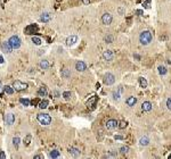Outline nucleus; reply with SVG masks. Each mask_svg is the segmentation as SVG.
I'll return each mask as SVG.
<instances>
[{
  "label": "nucleus",
  "instance_id": "nucleus-1",
  "mask_svg": "<svg viewBox=\"0 0 171 159\" xmlns=\"http://www.w3.org/2000/svg\"><path fill=\"white\" fill-rule=\"evenodd\" d=\"M153 40V34L150 31H144L140 33L139 35V41L143 45H147L148 43H151Z\"/></svg>",
  "mask_w": 171,
  "mask_h": 159
},
{
  "label": "nucleus",
  "instance_id": "nucleus-2",
  "mask_svg": "<svg viewBox=\"0 0 171 159\" xmlns=\"http://www.w3.org/2000/svg\"><path fill=\"white\" fill-rule=\"evenodd\" d=\"M37 119H38V122H39L40 124H42V125H49V124L51 123V117H50V115H48V114L40 113V114H38V116H37Z\"/></svg>",
  "mask_w": 171,
  "mask_h": 159
},
{
  "label": "nucleus",
  "instance_id": "nucleus-3",
  "mask_svg": "<svg viewBox=\"0 0 171 159\" xmlns=\"http://www.w3.org/2000/svg\"><path fill=\"white\" fill-rule=\"evenodd\" d=\"M8 41H9L10 45L13 47V49H18V48L21 47V43H22L20 37H17V35H13V37H10Z\"/></svg>",
  "mask_w": 171,
  "mask_h": 159
},
{
  "label": "nucleus",
  "instance_id": "nucleus-4",
  "mask_svg": "<svg viewBox=\"0 0 171 159\" xmlns=\"http://www.w3.org/2000/svg\"><path fill=\"white\" fill-rule=\"evenodd\" d=\"M115 82V76L111 74V73H107L105 76H104V84L105 85H112Z\"/></svg>",
  "mask_w": 171,
  "mask_h": 159
},
{
  "label": "nucleus",
  "instance_id": "nucleus-5",
  "mask_svg": "<svg viewBox=\"0 0 171 159\" xmlns=\"http://www.w3.org/2000/svg\"><path fill=\"white\" fill-rule=\"evenodd\" d=\"M13 86L16 91H23V90H25L27 88V84L24 82H21V81H15Z\"/></svg>",
  "mask_w": 171,
  "mask_h": 159
},
{
  "label": "nucleus",
  "instance_id": "nucleus-6",
  "mask_svg": "<svg viewBox=\"0 0 171 159\" xmlns=\"http://www.w3.org/2000/svg\"><path fill=\"white\" fill-rule=\"evenodd\" d=\"M1 50H2V52H5V53H10V52H12L13 47L10 45L9 41H5V42L1 43Z\"/></svg>",
  "mask_w": 171,
  "mask_h": 159
},
{
  "label": "nucleus",
  "instance_id": "nucleus-7",
  "mask_svg": "<svg viewBox=\"0 0 171 159\" xmlns=\"http://www.w3.org/2000/svg\"><path fill=\"white\" fill-rule=\"evenodd\" d=\"M112 20H113V17L110 13H105L102 16V22H103V24H105V25H110V24L112 23Z\"/></svg>",
  "mask_w": 171,
  "mask_h": 159
},
{
  "label": "nucleus",
  "instance_id": "nucleus-8",
  "mask_svg": "<svg viewBox=\"0 0 171 159\" xmlns=\"http://www.w3.org/2000/svg\"><path fill=\"white\" fill-rule=\"evenodd\" d=\"M14 122H15V116H14L12 113H8V114L5 115V123L6 125H13Z\"/></svg>",
  "mask_w": 171,
  "mask_h": 159
},
{
  "label": "nucleus",
  "instance_id": "nucleus-9",
  "mask_svg": "<svg viewBox=\"0 0 171 159\" xmlns=\"http://www.w3.org/2000/svg\"><path fill=\"white\" fill-rule=\"evenodd\" d=\"M103 57H104V59L107 60V61H112L113 58H114V53H113V51H111V50H105L103 52Z\"/></svg>",
  "mask_w": 171,
  "mask_h": 159
},
{
  "label": "nucleus",
  "instance_id": "nucleus-10",
  "mask_svg": "<svg viewBox=\"0 0 171 159\" xmlns=\"http://www.w3.org/2000/svg\"><path fill=\"white\" fill-rule=\"evenodd\" d=\"M119 122H116L115 119H110V121H107V123L105 124V127L107 130H114L115 127L118 126Z\"/></svg>",
  "mask_w": 171,
  "mask_h": 159
},
{
  "label": "nucleus",
  "instance_id": "nucleus-11",
  "mask_svg": "<svg viewBox=\"0 0 171 159\" xmlns=\"http://www.w3.org/2000/svg\"><path fill=\"white\" fill-rule=\"evenodd\" d=\"M75 69L78 70V72H83V70L87 69V65H86L85 61L79 60V61H77V64H75Z\"/></svg>",
  "mask_w": 171,
  "mask_h": 159
},
{
  "label": "nucleus",
  "instance_id": "nucleus-12",
  "mask_svg": "<svg viewBox=\"0 0 171 159\" xmlns=\"http://www.w3.org/2000/svg\"><path fill=\"white\" fill-rule=\"evenodd\" d=\"M37 31H38V26L37 25H29V26H26L25 30H24V32H25L26 34H34Z\"/></svg>",
  "mask_w": 171,
  "mask_h": 159
},
{
  "label": "nucleus",
  "instance_id": "nucleus-13",
  "mask_svg": "<svg viewBox=\"0 0 171 159\" xmlns=\"http://www.w3.org/2000/svg\"><path fill=\"white\" fill-rule=\"evenodd\" d=\"M75 42H78V37L77 35H71V37H68L66 39V45H68V47L73 45Z\"/></svg>",
  "mask_w": 171,
  "mask_h": 159
},
{
  "label": "nucleus",
  "instance_id": "nucleus-14",
  "mask_svg": "<svg viewBox=\"0 0 171 159\" xmlns=\"http://www.w3.org/2000/svg\"><path fill=\"white\" fill-rule=\"evenodd\" d=\"M152 108H153L152 102L145 101V102H143V103H141V109H143V111H151Z\"/></svg>",
  "mask_w": 171,
  "mask_h": 159
},
{
  "label": "nucleus",
  "instance_id": "nucleus-15",
  "mask_svg": "<svg viewBox=\"0 0 171 159\" xmlns=\"http://www.w3.org/2000/svg\"><path fill=\"white\" fill-rule=\"evenodd\" d=\"M122 92H123V89H122V86H120L118 90H115V91L113 92V99H114V100H119V99L121 98Z\"/></svg>",
  "mask_w": 171,
  "mask_h": 159
},
{
  "label": "nucleus",
  "instance_id": "nucleus-16",
  "mask_svg": "<svg viewBox=\"0 0 171 159\" xmlns=\"http://www.w3.org/2000/svg\"><path fill=\"white\" fill-rule=\"evenodd\" d=\"M68 152H70L71 156L75 157V158L80 156V150L79 149H77V148H70V149H68Z\"/></svg>",
  "mask_w": 171,
  "mask_h": 159
},
{
  "label": "nucleus",
  "instance_id": "nucleus-17",
  "mask_svg": "<svg viewBox=\"0 0 171 159\" xmlns=\"http://www.w3.org/2000/svg\"><path fill=\"white\" fill-rule=\"evenodd\" d=\"M96 101H97V97H96V95H94L91 99L87 102V107H88V108H94V106H95Z\"/></svg>",
  "mask_w": 171,
  "mask_h": 159
},
{
  "label": "nucleus",
  "instance_id": "nucleus-18",
  "mask_svg": "<svg viewBox=\"0 0 171 159\" xmlns=\"http://www.w3.org/2000/svg\"><path fill=\"white\" fill-rule=\"evenodd\" d=\"M50 18H51V16H50V14H49V13H43L42 15H41V17H40L41 22H45V23L49 22V20H50Z\"/></svg>",
  "mask_w": 171,
  "mask_h": 159
},
{
  "label": "nucleus",
  "instance_id": "nucleus-19",
  "mask_svg": "<svg viewBox=\"0 0 171 159\" xmlns=\"http://www.w3.org/2000/svg\"><path fill=\"white\" fill-rule=\"evenodd\" d=\"M136 102H137V99H136L135 97H129V98L127 99V105H128L129 107L135 106V105H136Z\"/></svg>",
  "mask_w": 171,
  "mask_h": 159
},
{
  "label": "nucleus",
  "instance_id": "nucleus-20",
  "mask_svg": "<svg viewBox=\"0 0 171 159\" xmlns=\"http://www.w3.org/2000/svg\"><path fill=\"white\" fill-rule=\"evenodd\" d=\"M60 74H62V76L64 77V78H68V77L71 76V72L68 68H63L62 72H60Z\"/></svg>",
  "mask_w": 171,
  "mask_h": 159
},
{
  "label": "nucleus",
  "instance_id": "nucleus-21",
  "mask_svg": "<svg viewBox=\"0 0 171 159\" xmlns=\"http://www.w3.org/2000/svg\"><path fill=\"white\" fill-rule=\"evenodd\" d=\"M39 66H40L41 69H48V68H49V63H48L47 60H41L40 64H39Z\"/></svg>",
  "mask_w": 171,
  "mask_h": 159
},
{
  "label": "nucleus",
  "instance_id": "nucleus-22",
  "mask_svg": "<svg viewBox=\"0 0 171 159\" xmlns=\"http://www.w3.org/2000/svg\"><path fill=\"white\" fill-rule=\"evenodd\" d=\"M139 143H140V146H147V144L150 143V139H148L147 136H143V138L139 140Z\"/></svg>",
  "mask_w": 171,
  "mask_h": 159
},
{
  "label": "nucleus",
  "instance_id": "nucleus-23",
  "mask_svg": "<svg viewBox=\"0 0 171 159\" xmlns=\"http://www.w3.org/2000/svg\"><path fill=\"white\" fill-rule=\"evenodd\" d=\"M47 93H48V91H47V89L46 88H43V86L40 88L39 91H38V95H39V97H46Z\"/></svg>",
  "mask_w": 171,
  "mask_h": 159
},
{
  "label": "nucleus",
  "instance_id": "nucleus-24",
  "mask_svg": "<svg viewBox=\"0 0 171 159\" xmlns=\"http://www.w3.org/2000/svg\"><path fill=\"white\" fill-rule=\"evenodd\" d=\"M59 156H60V153H59L58 150H53V151H50V153H49V157H50V158H58Z\"/></svg>",
  "mask_w": 171,
  "mask_h": 159
},
{
  "label": "nucleus",
  "instance_id": "nucleus-25",
  "mask_svg": "<svg viewBox=\"0 0 171 159\" xmlns=\"http://www.w3.org/2000/svg\"><path fill=\"white\" fill-rule=\"evenodd\" d=\"M48 105H49L48 100H41V101L39 102V107L41 109H46L47 107H48Z\"/></svg>",
  "mask_w": 171,
  "mask_h": 159
},
{
  "label": "nucleus",
  "instance_id": "nucleus-26",
  "mask_svg": "<svg viewBox=\"0 0 171 159\" xmlns=\"http://www.w3.org/2000/svg\"><path fill=\"white\" fill-rule=\"evenodd\" d=\"M139 84H140V86L141 88H147V81H146V78L144 77H139Z\"/></svg>",
  "mask_w": 171,
  "mask_h": 159
},
{
  "label": "nucleus",
  "instance_id": "nucleus-27",
  "mask_svg": "<svg viewBox=\"0 0 171 159\" xmlns=\"http://www.w3.org/2000/svg\"><path fill=\"white\" fill-rule=\"evenodd\" d=\"M4 89H5V92H6L7 94H13L14 93V90L12 86H9V85H6V86H4Z\"/></svg>",
  "mask_w": 171,
  "mask_h": 159
},
{
  "label": "nucleus",
  "instance_id": "nucleus-28",
  "mask_svg": "<svg viewBox=\"0 0 171 159\" xmlns=\"http://www.w3.org/2000/svg\"><path fill=\"white\" fill-rule=\"evenodd\" d=\"M32 42L34 43V45H41V39L38 38V37H32Z\"/></svg>",
  "mask_w": 171,
  "mask_h": 159
},
{
  "label": "nucleus",
  "instance_id": "nucleus-29",
  "mask_svg": "<svg viewBox=\"0 0 171 159\" xmlns=\"http://www.w3.org/2000/svg\"><path fill=\"white\" fill-rule=\"evenodd\" d=\"M20 138L18 136H15L13 139V144H14V147L15 148H18V146H20Z\"/></svg>",
  "mask_w": 171,
  "mask_h": 159
},
{
  "label": "nucleus",
  "instance_id": "nucleus-30",
  "mask_svg": "<svg viewBox=\"0 0 171 159\" xmlns=\"http://www.w3.org/2000/svg\"><path fill=\"white\" fill-rule=\"evenodd\" d=\"M167 68H165L164 66H158V73L161 74V75H165L167 74Z\"/></svg>",
  "mask_w": 171,
  "mask_h": 159
},
{
  "label": "nucleus",
  "instance_id": "nucleus-31",
  "mask_svg": "<svg viewBox=\"0 0 171 159\" xmlns=\"http://www.w3.org/2000/svg\"><path fill=\"white\" fill-rule=\"evenodd\" d=\"M151 5H152V0H146V1L143 2V6H144V8H146V9H150V8H151Z\"/></svg>",
  "mask_w": 171,
  "mask_h": 159
},
{
  "label": "nucleus",
  "instance_id": "nucleus-32",
  "mask_svg": "<svg viewBox=\"0 0 171 159\" xmlns=\"http://www.w3.org/2000/svg\"><path fill=\"white\" fill-rule=\"evenodd\" d=\"M20 102L22 103V105H24L25 107H26V106H30V100H29V99H24V98H22V99H20Z\"/></svg>",
  "mask_w": 171,
  "mask_h": 159
},
{
  "label": "nucleus",
  "instance_id": "nucleus-33",
  "mask_svg": "<svg viewBox=\"0 0 171 159\" xmlns=\"http://www.w3.org/2000/svg\"><path fill=\"white\" fill-rule=\"evenodd\" d=\"M120 152L122 153V155H127V153L129 152V147H121Z\"/></svg>",
  "mask_w": 171,
  "mask_h": 159
},
{
  "label": "nucleus",
  "instance_id": "nucleus-34",
  "mask_svg": "<svg viewBox=\"0 0 171 159\" xmlns=\"http://www.w3.org/2000/svg\"><path fill=\"white\" fill-rule=\"evenodd\" d=\"M127 125H128V123H127L125 121H121V122H119L118 127H120V128H125Z\"/></svg>",
  "mask_w": 171,
  "mask_h": 159
},
{
  "label": "nucleus",
  "instance_id": "nucleus-35",
  "mask_svg": "<svg viewBox=\"0 0 171 159\" xmlns=\"http://www.w3.org/2000/svg\"><path fill=\"white\" fill-rule=\"evenodd\" d=\"M105 42L106 43H112L113 42V40H114V38H113L112 35H107V37H105Z\"/></svg>",
  "mask_w": 171,
  "mask_h": 159
},
{
  "label": "nucleus",
  "instance_id": "nucleus-36",
  "mask_svg": "<svg viewBox=\"0 0 171 159\" xmlns=\"http://www.w3.org/2000/svg\"><path fill=\"white\" fill-rule=\"evenodd\" d=\"M31 139H32L31 135H26V138L24 139V144H25V146H29L30 142H31Z\"/></svg>",
  "mask_w": 171,
  "mask_h": 159
},
{
  "label": "nucleus",
  "instance_id": "nucleus-37",
  "mask_svg": "<svg viewBox=\"0 0 171 159\" xmlns=\"http://www.w3.org/2000/svg\"><path fill=\"white\" fill-rule=\"evenodd\" d=\"M63 97L65 98L66 100H68V99L71 98V92H68V91H65V92L63 93Z\"/></svg>",
  "mask_w": 171,
  "mask_h": 159
},
{
  "label": "nucleus",
  "instance_id": "nucleus-38",
  "mask_svg": "<svg viewBox=\"0 0 171 159\" xmlns=\"http://www.w3.org/2000/svg\"><path fill=\"white\" fill-rule=\"evenodd\" d=\"M106 157H107V158H115V157H116V153H113L112 151H111L110 153L106 155Z\"/></svg>",
  "mask_w": 171,
  "mask_h": 159
},
{
  "label": "nucleus",
  "instance_id": "nucleus-39",
  "mask_svg": "<svg viewBox=\"0 0 171 159\" xmlns=\"http://www.w3.org/2000/svg\"><path fill=\"white\" fill-rule=\"evenodd\" d=\"M167 107L169 110H171V98H169L168 100H167Z\"/></svg>",
  "mask_w": 171,
  "mask_h": 159
},
{
  "label": "nucleus",
  "instance_id": "nucleus-40",
  "mask_svg": "<svg viewBox=\"0 0 171 159\" xmlns=\"http://www.w3.org/2000/svg\"><path fill=\"white\" fill-rule=\"evenodd\" d=\"M135 13L137 14V15H138V16H143V15H144V12H143V10H141V9H137V10H136V12H135Z\"/></svg>",
  "mask_w": 171,
  "mask_h": 159
},
{
  "label": "nucleus",
  "instance_id": "nucleus-41",
  "mask_svg": "<svg viewBox=\"0 0 171 159\" xmlns=\"http://www.w3.org/2000/svg\"><path fill=\"white\" fill-rule=\"evenodd\" d=\"M34 159H43V155H35Z\"/></svg>",
  "mask_w": 171,
  "mask_h": 159
},
{
  "label": "nucleus",
  "instance_id": "nucleus-42",
  "mask_svg": "<svg viewBox=\"0 0 171 159\" xmlns=\"http://www.w3.org/2000/svg\"><path fill=\"white\" fill-rule=\"evenodd\" d=\"M124 138L122 135H115V140H123Z\"/></svg>",
  "mask_w": 171,
  "mask_h": 159
},
{
  "label": "nucleus",
  "instance_id": "nucleus-43",
  "mask_svg": "<svg viewBox=\"0 0 171 159\" xmlns=\"http://www.w3.org/2000/svg\"><path fill=\"white\" fill-rule=\"evenodd\" d=\"M0 158H1V159L6 158V156H5V152H4V151H0Z\"/></svg>",
  "mask_w": 171,
  "mask_h": 159
},
{
  "label": "nucleus",
  "instance_id": "nucleus-44",
  "mask_svg": "<svg viewBox=\"0 0 171 159\" xmlns=\"http://www.w3.org/2000/svg\"><path fill=\"white\" fill-rule=\"evenodd\" d=\"M83 1V4H86V5H88L89 2H90V0H82Z\"/></svg>",
  "mask_w": 171,
  "mask_h": 159
},
{
  "label": "nucleus",
  "instance_id": "nucleus-45",
  "mask_svg": "<svg viewBox=\"0 0 171 159\" xmlns=\"http://www.w3.org/2000/svg\"><path fill=\"white\" fill-rule=\"evenodd\" d=\"M2 63H4V57L0 56V64H2Z\"/></svg>",
  "mask_w": 171,
  "mask_h": 159
},
{
  "label": "nucleus",
  "instance_id": "nucleus-46",
  "mask_svg": "<svg viewBox=\"0 0 171 159\" xmlns=\"http://www.w3.org/2000/svg\"><path fill=\"white\" fill-rule=\"evenodd\" d=\"M119 12H120V14H123V8H119Z\"/></svg>",
  "mask_w": 171,
  "mask_h": 159
},
{
  "label": "nucleus",
  "instance_id": "nucleus-47",
  "mask_svg": "<svg viewBox=\"0 0 171 159\" xmlns=\"http://www.w3.org/2000/svg\"><path fill=\"white\" fill-rule=\"evenodd\" d=\"M32 103H33V105H37V103H38V100H33Z\"/></svg>",
  "mask_w": 171,
  "mask_h": 159
},
{
  "label": "nucleus",
  "instance_id": "nucleus-48",
  "mask_svg": "<svg viewBox=\"0 0 171 159\" xmlns=\"http://www.w3.org/2000/svg\"><path fill=\"white\" fill-rule=\"evenodd\" d=\"M169 159H171V155H169Z\"/></svg>",
  "mask_w": 171,
  "mask_h": 159
},
{
  "label": "nucleus",
  "instance_id": "nucleus-49",
  "mask_svg": "<svg viewBox=\"0 0 171 159\" xmlns=\"http://www.w3.org/2000/svg\"><path fill=\"white\" fill-rule=\"evenodd\" d=\"M0 89H1V81H0Z\"/></svg>",
  "mask_w": 171,
  "mask_h": 159
}]
</instances>
